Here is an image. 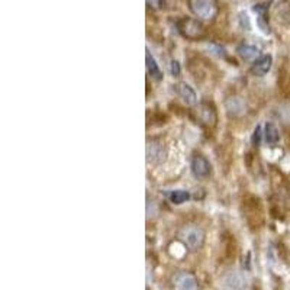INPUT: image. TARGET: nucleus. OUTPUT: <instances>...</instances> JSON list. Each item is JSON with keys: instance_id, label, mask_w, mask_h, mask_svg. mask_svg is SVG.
<instances>
[{"instance_id": "nucleus-1", "label": "nucleus", "mask_w": 290, "mask_h": 290, "mask_svg": "<svg viewBox=\"0 0 290 290\" xmlns=\"http://www.w3.org/2000/svg\"><path fill=\"white\" fill-rule=\"evenodd\" d=\"M176 26H177V31L180 32V35L190 41L202 40L206 35L205 26L199 21L192 19V18H180L176 23Z\"/></svg>"}, {"instance_id": "nucleus-2", "label": "nucleus", "mask_w": 290, "mask_h": 290, "mask_svg": "<svg viewBox=\"0 0 290 290\" xmlns=\"http://www.w3.org/2000/svg\"><path fill=\"white\" fill-rule=\"evenodd\" d=\"M189 7L194 16L203 21H213L218 15V3L215 0H189Z\"/></svg>"}, {"instance_id": "nucleus-3", "label": "nucleus", "mask_w": 290, "mask_h": 290, "mask_svg": "<svg viewBox=\"0 0 290 290\" xmlns=\"http://www.w3.org/2000/svg\"><path fill=\"white\" fill-rule=\"evenodd\" d=\"M180 238L190 249H199L205 242V232L196 225H189L182 229Z\"/></svg>"}, {"instance_id": "nucleus-4", "label": "nucleus", "mask_w": 290, "mask_h": 290, "mask_svg": "<svg viewBox=\"0 0 290 290\" xmlns=\"http://www.w3.org/2000/svg\"><path fill=\"white\" fill-rule=\"evenodd\" d=\"M194 116L206 128H213V126H216V122H218V113H216L215 107L206 102L199 103L194 107Z\"/></svg>"}, {"instance_id": "nucleus-5", "label": "nucleus", "mask_w": 290, "mask_h": 290, "mask_svg": "<svg viewBox=\"0 0 290 290\" xmlns=\"http://www.w3.org/2000/svg\"><path fill=\"white\" fill-rule=\"evenodd\" d=\"M145 154H146V161L154 164V166H157V164H161L166 160L167 149L161 141L151 140V141L146 143Z\"/></svg>"}, {"instance_id": "nucleus-6", "label": "nucleus", "mask_w": 290, "mask_h": 290, "mask_svg": "<svg viewBox=\"0 0 290 290\" xmlns=\"http://www.w3.org/2000/svg\"><path fill=\"white\" fill-rule=\"evenodd\" d=\"M244 215L245 219L248 221L249 225L252 227H258L261 224V207H260V202L258 199H249L244 203Z\"/></svg>"}, {"instance_id": "nucleus-7", "label": "nucleus", "mask_w": 290, "mask_h": 290, "mask_svg": "<svg viewBox=\"0 0 290 290\" xmlns=\"http://www.w3.org/2000/svg\"><path fill=\"white\" fill-rule=\"evenodd\" d=\"M222 286L225 290H245L247 279L240 271H229L222 279Z\"/></svg>"}, {"instance_id": "nucleus-8", "label": "nucleus", "mask_w": 290, "mask_h": 290, "mask_svg": "<svg viewBox=\"0 0 290 290\" xmlns=\"http://www.w3.org/2000/svg\"><path fill=\"white\" fill-rule=\"evenodd\" d=\"M210 171H212L210 163L207 161L205 157L194 155L192 158V173L194 174V177H197V179H206V177H209Z\"/></svg>"}, {"instance_id": "nucleus-9", "label": "nucleus", "mask_w": 290, "mask_h": 290, "mask_svg": "<svg viewBox=\"0 0 290 290\" xmlns=\"http://www.w3.org/2000/svg\"><path fill=\"white\" fill-rule=\"evenodd\" d=\"M174 290H197V282L193 274L182 271L174 277Z\"/></svg>"}, {"instance_id": "nucleus-10", "label": "nucleus", "mask_w": 290, "mask_h": 290, "mask_svg": "<svg viewBox=\"0 0 290 290\" xmlns=\"http://www.w3.org/2000/svg\"><path fill=\"white\" fill-rule=\"evenodd\" d=\"M225 109H227V113L229 116H241L245 112L247 106H245L244 99H241L238 96H232L225 100Z\"/></svg>"}, {"instance_id": "nucleus-11", "label": "nucleus", "mask_w": 290, "mask_h": 290, "mask_svg": "<svg viewBox=\"0 0 290 290\" xmlns=\"http://www.w3.org/2000/svg\"><path fill=\"white\" fill-rule=\"evenodd\" d=\"M174 92L177 93V96L180 99H183L187 104H196L197 102V97H196V93L194 90L186 83H176L173 86Z\"/></svg>"}, {"instance_id": "nucleus-12", "label": "nucleus", "mask_w": 290, "mask_h": 290, "mask_svg": "<svg viewBox=\"0 0 290 290\" xmlns=\"http://www.w3.org/2000/svg\"><path fill=\"white\" fill-rule=\"evenodd\" d=\"M271 64H273L271 55H261L260 58H257L254 61L252 67H251V71L255 76H264V74L269 73V70L271 68Z\"/></svg>"}, {"instance_id": "nucleus-13", "label": "nucleus", "mask_w": 290, "mask_h": 290, "mask_svg": "<svg viewBox=\"0 0 290 290\" xmlns=\"http://www.w3.org/2000/svg\"><path fill=\"white\" fill-rule=\"evenodd\" d=\"M145 62H146V70H148V74L154 79V80H161L163 79V73L158 67V64L155 61V58L151 55L149 49L146 48L145 49Z\"/></svg>"}, {"instance_id": "nucleus-14", "label": "nucleus", "mask_w": 290, "mask_h": 290, "mask_svg": "<svg viewBox=\"0 0 290 290\" xmlns=\"http://www.w3.org/2000/svg\"><path fill=\"white\" fill-rule=\"evenodd\" d=\"M264 140H266V143L270 145L277 144V143L280 141V132H279V129L276 128V125L270 124V122L266 125V129H264Z\"/></svg>"}, {"instance_id": "nucleus-15", "label": "nucleus", "mask_w": 290, "mask_h": 290, "mask_svg": "<svg viewBox=\"0 0 290 290\" xmlns=\"http://www.w3.org/2000/svg\"><path fill=\"white\" fill-rule=\"evenodd\" d=\"M237 52L240 54L241 58L244 60H254L257 55H258V48L257 47H252V45H247V44H242L237 48Z\"/></svg>"}, {"instance_id": "nucleus-16", "label": "nucleus", "mask_w": 290, "mask_h": 290, "mask_svg": "<svg viewBox=\"0 0 290 290\" xmlns=\"http://www.w3.org/2000/svg\"><path fill=\"white\" fill-rule=\"evenodd\" d=\"M168 199L174 205H182L189 199V193L186 190H173V192L168 193Z\"/></svg>"}, {"instance_id": "nucleus-17", "label": "nucleus", "mask_w": 290, "mask_h": 290, "mask_svg": "<svg viewBox=\"0 0 290 290\" xmlns=\"http://www.w3.org/2000/svg\"><path fill=\"white\" fill-rule=\"evenodd\" d=\"M277 21L285 25H290V4H280L277 7Z\"/></svg>"}, {"instance_id": "nucleus-18", "label": "nucleus", "mask_w": 290, "mask_h": 290, "mask_svg": "<svg viewBox=\"0 0 290 290\" xmlns=\"http://www.w3.org/2000/svg\"><path fill=\"white\" fill-rule=\"evenodd\" d=\"M146 4L152 9H161L164 6V0H146Z\"/></svg>"}, {"instance_id": "nucleus-19", "label": "nucleus", "mask_w": 290, "mask_h": 290, "mask_svg": "<svg viewBox=\"0 0 290 290\" xmlns=\"http://www.w3.org/2000/svg\"><path fill=\"white\" fill-rule=\"evenodd\" d=\"M170 70H171V74L177 77V76L180 74V65H179V62L171 61V64H170Z\"/></svg>"}, {"instance_id": "nucleus-20", "label": "nucleus", "mask_w": 290, "mask_h": 290, "mask_svg": "<svg viewBox=\"0 0 290 290\" xmlns=\"http://www.w3.org/2000/svg\"><path fill=\"white\" fill-rule=\"evenodd\" d=\"M252 143H254V144H258V143H260V126H257V129L254 131Z\"/></svg>"}]
</instances>
